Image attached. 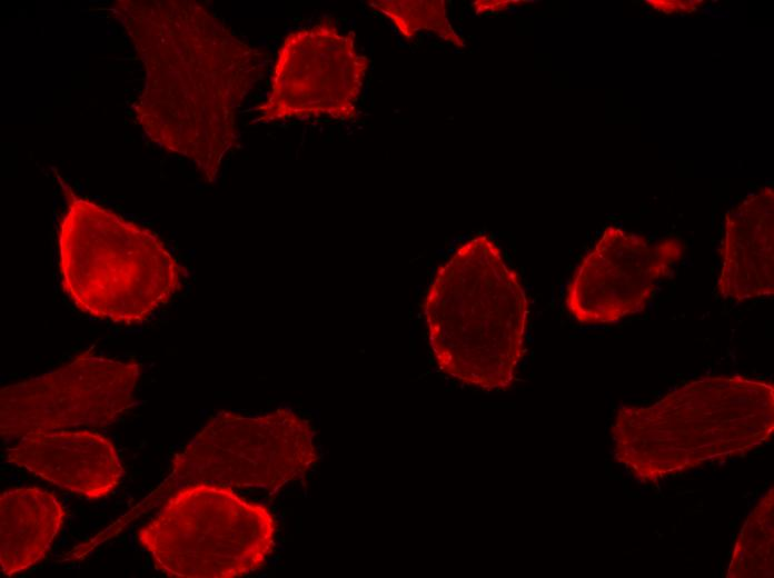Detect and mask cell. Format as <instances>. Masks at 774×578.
Segmentation results:
<instances>
[{
	"label": "cell",
	"mask_w": 774,
	"mask_h": 578,
	"mask_svg": "<svg viewBox=\"0 0 774 578\" xmlns=\"http://www.w3.org/2000/svg\"><path fill=\"white\" fill-rule=\"evenodd\" d=\"M318 459L311 426L289 409L254 417L219 411L175 457L166 480L112 529L120 531L179 488L204 484L274 492L301 479Z\"/></svg>",
	"instance_id": "obj_6"
},
{
	"label": "cell",
	"mask_w": 774,
	"mask_h": 578,
	"mask_svg": "<svg viewBox=\"0 0 774 578\" xmlns=\"http://www.w3.org/2000/svg\"><path fill=\"white\" fill-rule=\"evenodd\" d=\"M773 488L747 516L733 548L728 578L773 577Z\"/></svg>",
	"instance_id": "obj_13"
},
{
	"label": "cell",
	"mask_w": 774,
	"mask_h": 578,
	"mask_svg": "<svg viewBox=\"0 0 774 578\" xmlns=\"http://www.w3.org/2000/svg\"><path fill=\"white\" fill-rule=\"evenodd\" d=\"M616 460L654 484L745 455L774 431V388L742 376L704 377L646 407H622L612 425Z\"/></svg>",
	"instance_id": "obj_2"
},
{
	"label": "cell",
	"mask_w": 774,
	"mask_h": 578,
	"mask_svg": "<svg viewBox=\"0 0 774 578\" xmlns=\"http://www.w3.org/2000/svg\"><path fill=\"white\" fill-rule=\"evenodd\" d=\"M61 186L66 207L57 243L63 291L97 319L146 321L180 289L182 267L157 233Z\"/></svg>",
	"instance_id": "obj_4"
},
{
	"label": "cell",
	"mask_w": 774,
	"mask_h": 578,
	"mask_svg": "<svg viewBox=\"0 0 774 578\" xmlns=\"http://www.w3.org/2000/svg\"><path fill=\"white\" fill-rule=\"evenodd\" d=\"M369 60L353 32L329 18L290 32L278 49L258 123L294 119L353 120Z\"/></svg>",
	"instance_id": "obj_8"
},
{
	"label": "cell",
	"mask_w": 774,
	"mask_h": 578,
	"mask_svg": "<svg viewBox=\"0 0 774 578\" xmlns=\"http://www.w3.org/2000/svg\"><path fill=\"white\" fill-rule=\"evenodd\" d=\"M111 10L145 68L139 124L214 182L239 144L237 111L264 77L268 56L198 1L121 0Z\"/></svg>",
	"instance_id": "obj_1"
},
{
	"label": "cell",
	"mask_w": 774,
	"mask_h": 578,
	"mask_svg": "<svg viewBox=\"0 0 774 578\" xmlns=\"http://www.w3.org/2000/svg\"><path fill=\"white\" fill-rule=\"evenodd\" d=\"M773 192L750 195L725 218L717 291L744 302L774 292Z\"/></svg>",
	"instance_id": "obj_11"
},
{
	"label": "cell",
	"mask_w": 774,
	"mask_h": 578,
	"mask_svg": "<svg viewBox=\"0 0 774 578\" xmlns=\"http://www.w3.org/2000/svg\"><path fill=\"white\" fill-rule=\"evenodd\" d=\"M64 511L52 494L17 488L0 497V562L10 577L37 564L57 536Z\"/></svg>",
	"instance_id": "obj_12"
},
{
	"label": "cell",
	"mask_w": 774,
	"mask_h": 578,
	"mask_svg": "<svg viewBox=\"0 0 774 578\" xmlns=\"http://www.w3.org/2000/svg\"><path fill=\"white\" fill-rule=\"evenodd\" d=\"M368 6L388 18L406 39L428 31L446 42L463 46V39L449 23L444 1L380 0L370 1Z\"/></svg>",
	"instance_id": "obj_14"
},
{
	"label": "cell",
	"mask_w": 774,
	"mask_h": 578,
	"mask_svg": "<svg viewBox=\"0 0 774 578\" xmlns=\"http://www.w3.org/2000/svg\"><path fill=\"white\" fill-rule=\"evenodd\" d=\"M269 509L231 488L197 484L173 491L139 531L157 570L178 578H232L261 568L275 549Z\"/></svg>",
	"instance_id": "obj_5"
},
{
	"label": "cell",
	"mask_w": 774,
	"mask_h": 578,
	"mask_svg": "<svg viewBox=\"0 0 774 578\" xmlns=\"http://www.w3.org/2000/svg\"><path fill=\"white\" fill-rule=\"evenodd\" d=\"M423 309L444 373L488 391L509 388L524 355L528 301L494 241L464 242L438 269Z\"/></svg>",
	"instance_id": "obj_3"
},
{
	"label": "cell",
	"mask_w": 774,
	"mask_h": 578,
	"mask_svg": "<svg viewBox=\"0 0 774 578\" xmlns=\"http://www.w3.org/2000/svg\"><path fill=\"white\" fill-rule=\"evenodd\" d=\"M6 455L10 464L89 499L107 496L122 478L111 441L90 430L31 432Z\"/></svg>",
	"instance_id": "obj_10"
},
{
	"label": "cell",
	"mask_w": 774,
	"mask_h": 578,
	"mask_svg": "<svg viewBox=\"0 0 774 578\" xmlns=\"http://www.w3.org/2000/svg\"><path fill=\"white\" fill-rule=\"evenodd\" d=\"M682 255L678 240L649 245L639 235L607 227L573 273L566 308L578 322L589 325L616 323L639 313Z\"/></svg>",
	"instance_id": "obj_9"
},
{
	"label": "cell",
	"mask_w": 774,
	"mask_h": 578,
	"mask_svg": "<svg viewBox=\"0 0 774 578\" xmlns=\"http://www.w3.org/2000/svg\"><path fill=\"white\" fill-rule=\"evenodd\" d=\"M141 366L83 352L69 363L0 390V434L18 440L38 431L105 427L135 399Z\"/></svg>",
	"instance_id": "obj_7"
}]
</instances>
